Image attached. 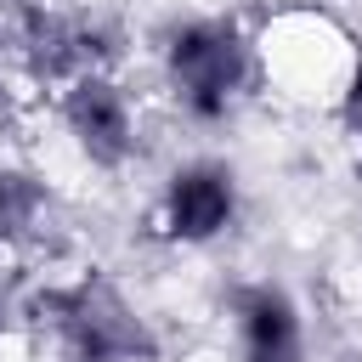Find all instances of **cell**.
Instances as JSON below:
<instances>
[{"label": "cell", "mask_w": 362, "mask_h": 362, "mask_svg": "<svg viewBox=\"0 0 362 362\" xmlns=\"http://www.w3.org/2000/svg\"><path fill=\"white\" fill-rule=\"evenodd\" d=\"M17 124V102H11V90L0 85V130H11Z\"/></svg>", "instance_id": "9"}, {"label": "cell", "mask_w": 362, "mask_h": 362, "mask_svg": "<svg viewBox=\"0 0 362 362\" xmlns=\"http://www.w3.org/2000/svg\"><path fill=\"white\" fill-rule=\"evenodd\" d=\"M232 209H238V187L226 164H209V158L181 164L164 187V232L181 243H209L215 232L232 226Z\"/></svg>", "instance_id": "5"}, {"label": "cell", "mask_w": 362, "mask_h": 362, "mask_svg": "<svg viewBox=\"0 0 362 362\" xmlns=\"http://www.w3.org/2000/svg\"><path fill=\"white\" fill-rule=\"evenodd\" d=\"M45 209V187L28 170H0V243L23 238Z\"/></svg>", "instance_id": "7"}, {"label": "cell", "mask_w": 362, "mask_h": 362, "mask_svg": "<svg viewBox=\"0 0 362 362\" xmlns=\"http://www.w3.org/2000/svg\"><path fill=\"white\" fill-rule=\"evenodd\" d=\"M40 317H51V328L62 339V362H153L158 356L147 322L102 277L51 288L40 300Z\"/></svg>", "instance_id": "1"}, {"label": "cell", "mask_w": 362, "mask_h": 362, "mask_svg": "<svg viewBox=\"0 0 362 362\" xmlns=\"http://www.w3.org/2000/svg\"><path fill=\"white\" fill-rule=\"evenodd\" d=\"M238 311V339H243V362H305V328L294 300L277 283H249L232 294Z\"/></svg>", "instance_id": "6"}, {"label": "cell", "mask_w": 362, "mask_h": 362, "mask_svg": "<svg viewBox=\"0 0 362 362\" xmlns=\"http://www.w3.org/2000/svg\"><path fill=\"white\" fill-rule=\"evenodd\" d=\"M345 124L362 136V62H356L351 79H345Z\"/></svg>", "instance_id": "8"}, {"label": "cell", "mask_w": 362, "mask_h": 362, "mask_svg": "<svg viewBox=\"0 0 362 362\" xmlns=\"http://www.w3.org/2000/svg\"><path fill=\"white\" fill-rule=\"evenodd\" d=\"M6 322H11V305H6V294H0V328H6Z\"/></svg>", "instance_id": "10"}, {"label": "cell", "mask_w": 362, "mask_h": 362, "mask_svg": "<svg viewBox=\"0 0 362 362\" xmlns=\"http://www.w3.org/2000/svg\"><path fill=\"white\" fill-rule=\"evenodd\" d=\"M62 124L79 141V153L102 170H119L136 153V113L124 102V90L107 74H79L62 96Z\"/></svg>", "instance_id": "3"}, {"label": "cell", "mask_w": 362, "mask_h": 362, "mask_svg": "<svg viewBox=\"0 0 362 362\" xmlns=\"http://www.w3.org/2000/svg\"><path fill=\"white\" fill-rule=\"evenodd\" d=\"M17 51L28 62L34 79H79V74H96V57H107V45H96V28L62 17V11H45V6H23L17 11Z\"/></svg>", "instance_id": "4"}, {"label": "cell", "mask_w": 362, "mask_h": 362, "mask_svg": "<svg viewBox=\"0 0 362 362\" xmlns=\"http://www.w3.org/2000/svg\"><path fill=\"white\" fill-rule=\"evenodd\" d=\"M164 68H170L175 102L192 119H221L249 79V45L226 17H198L170 34Z\"/></svg>", "instance_id": "2"}]
</instances>
